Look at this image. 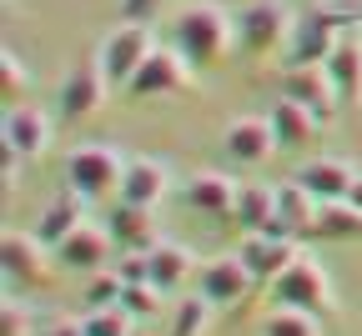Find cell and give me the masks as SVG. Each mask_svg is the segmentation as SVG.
<instances>
[{
    "mask_svg": "<svg viewBox=\"0 0 362 336\" xmlns=\"http://www.w3.org/2000/svg\"><path fill=\"white\" fill-rule=\"evenodd\" d=\"M232 40H237V16H226L221 6H206V0L176 11V20H171V45L192 66H216L232 51Z\"/></svg>",
    "mask_w": 362,
    "mask_h": 336,
    "instance_id": "6da1fadb",
    "label": "cell"
},
{
    "mask_svg": "<svg viewBox=\"0 0 362 336\" xmlns=\"http://www.w3.org/2000/svg\"><path fill=\"white\" fill-rule=\"evenodd\" d=\"M272 301L277 306H302L312 316H337V292H332V276L317 266L312 256H297L277 281H272Z\"/></svg>",
    "mask_w": 362,
    "mask_h": 336,
    "instance_id": "7a4b0ae2",
    "label": "cell"
},
{
    "mask_svg": "<svg viewBox=\"0 0 362 336\" xmlns=\"http://www.w3.org/2000/svg\"><path fill=\"white\" fill-rule=\"evenodd\" d=\"M347 25H352V16L347 11H332V6H312L307 16H297V25H292V66H322L327 56H332V45L347 35Z\"/></svg>",
    "mask_w": 362,
    "mask_h": 336,
    "instance_id": "3957f363",
    "label": "cell"
},
{
    "mask_svg": "<svg viewBox=\"0 0 362 336\" xmlns=\"http://www.w3.org/2000/svg\"><path fill=\"white\" fill-rule=\"evenodd\" d=\"M297 16L282 6V0H252V6L237 11V45L247 56H272L282 40H292Z\"/></svg>",
    "mask_w": 362,
    "mask_h": 336,
    "instance_id": "277c9868",
    "label": "cell"
},
{
    "mask_svg": "<svg viewBox=\"0 0 362 336\" xmlns=\"http://www.w3.org/2000/svg\"><path fill=\"white\" fill-rule=\"evenodd\" d=\"M121 176H126V161L111 151V146H76L66 156V181L76 196L96 201L106 191H121Z\"/></svg>",
    "mask_w": 362,
    "mask_h": 336,
    "instance_id": "5b68a950",
    "label": "cell"
},
{
    "mask_svg": "<svg viewBox=\"0 0 362 336\" xmlns=\"http://www.w3.org/2000/svg\"><path fill=\"white\" fill-rule=\"evenodd\" d=\"M156 51L151 45V30L146 25H136V20H121L111 35H106V45H101V71H106V80L111 85H131V76L141 71V61Z\"/></svg>",
    "mask_w": 362,
    "mask_h": 336,
    "instance_id": "8992f818",
    "label": "cell"
},
{
    "mask_svg": "<svg viewBox=\"0 0 362 336\" xmlns=\"http://www.w3.org/2000/svg\"><path fill=\"white\" fill-rule=\"evenodd\" d=\"M282 95H287V101H297V106H307L322 126L342 111V95H337L327 66H287V76H282Z\"/></svg>",
    "mask_w": 362,
    "mask_h": 336,
    "instance_id": "52a82bcc",
    "label": "cell"
},
{
    "mask_svg": "<svg viewBox=\"0 0 362 336\" xmlns=\"http://www.w3.org/2000/svg\"><path fill=\"white\" fill-rule=\"evenodd\" d=\"M187 56L176 51V45H166V51H151L141 61V71L131 76V101H156V95H176L181 85H187Z\"/></svg>",
    "mask_w": 362,
    "mask_h": 336,
    "instance_id": "ba28073f",
    "label": "cell"
},
{
    "mask_svg": "<svg viewBox=\"0 0 362 336\" xmlns=\"http://www.w3.org/2000/svg\"><path fill=\"white\" fill-rule=\"evenodd\" d=\"M106 71H101V61H81V66H71L66 71V80H61V116L66 121H86V116H96L101 111V101H106Z\"/></svg>",
    "mask_w": 362,
    "mask_h": 336,
    "instance_id": "9c48e42d",
    "label": "cell"
},
{
    "mask_svg": "<svg viewBox=\"0 0 362 336\" xmlns=\"http://www.w3.org/2000/svg\"><path fill=\"white\" fill-rule=\"evenodd\" d=\"M297 256H302V246L287 231H247V241H242V261L257 281H277Z\"/></svg>",
    "mask_w": 362,
    "mask_h": 336,
    "instance_id": "30bf717a",
    "label": "cell"
},
{
    "mask_svg": "<svg viewBox=\"0 0 362 336\" xmlns=\"http://www.w3.org/2000/svg\"><path fill=\"white\" fill-rule=\"evenodd\" d=\"M221 151L226 161H237V166H262L272 151H277V136H272V121L262 116H242L221 131Z\"/></svg>",
    "mask_w": 362,
    "mask_h": 336,
    "instance_id": "8fae6325",
    "label": "cell"
},
{
    "mask_svg": "<svg viewBox=\"0 0 362 336\" xmlns=\"http://www.w3.org/2000/svg\"><path fill=\"white\" fill-rule=\"evenodd\" d=\"M111 231L106 226H96V221H81L66 241L56 246V261L66 266V271H101L106 266V256H111Z\"/></svg>",
    "mask_w": 362,
    "mask_h": 336,
    "instance_id": "7c38bea8",
    "label": "cell"
},
{
    "mask_svg": "<svg viewBox=\"0 0 362 336\" xmlns=\"http://www.w3.org/2000/svg\"><path fill=\"white\" fill-rule=\"evenodd\" d=\"M0 271L16 276V281H40L51 276V266H45V241L35 231H6L0 236Z\"/></svg>",
    "mask_w": 362,
    "mask_h": 336,
    "instance_id": "4fadbf2b",
    "label": "cell"
},
{
    "mask_svg": "<svg viewBox=\"0 0 362 336\" xmlns=\"http://www.w3.org/2000/svg\"><path fill=\"white\" fill-rule=\"evenodd\" d=\"M6 146H11L16 156H25V161L45 156V146H51V116H45L40 106L16 101V106L6 111Z\"/></svg>",
    "mask_w": 362,
    "mask_h": 336,
    "instance_id": "5bb4252c",
    "label": "cell"
},
{
    "mask_svg": "<svg viewBox=\"0 0 362 336\" xmlns=\"http://www.w3.org/2000/svg\"><path fill=\"white\" fill-rule=\"evenodd\" d=\"M252 271H247V261L242 256H216V261H206L202 266V296L211 301V306H237L247 292H252Z\"/></svg>",
    "mask_w": 362,
    "mask_h": 336,
    "instance_id": "9a60e30c",
    "label": "cell"
},
{
    "mask_svg": "<svg viewBox=\"0 0 362 336\" xmlns=\"http://www.w3.org/2000/svg\"><path fill=\"white\" fill-rule=\"evenodd\" d=\"M237 181L226 176V171H197L192 181H187V201L202 211V216H216V221H232V211H237Z\"/></svg>",
    "mask_w": 362,
    "mask_h": 336,
    "instance_id": "2e32d148",
    "label": "cell"
},
{
    "mask_svg": "<svg viewBox=\"0 0 362 336\" xmlns=\"http://www.w3.org/2000/svg\"><path fill=\"white\" fill-rule=\"evenodd\" d=\"M166 191H171V176H166V166H161V161H151V156L126 161V176H121V201H131V206H161Z\"/></svg>",
    "mask_w": 362,
    "mask_h": 336,
    "instance_id": "e0dca14e",
    "label": "cell"
},
{
    "mask_svg": "<svg viewBox=\"0 0 362 336\" xmlns=\"http://www.w3.org/2000/svg\"><path fill=\"white\" fill-rule=\"evenodd\" d=\"M317 211H322V201H317L302 181H287V186H277V226H272V231L312 236L317 231Z\"/></svg>",
    "mask_w": 362,
    "mask_h": 336,
    "instance_id": "ac0fdd59",
    "label": "cell"
},
{
    "mask_svg": "<svg viewBox=\"0 0 362 336\" xmlns=\"http://www.w3.org/2000/svg\"><path fill=\"white\" fill-rule=\"evenodd\" d=\"M292 181H302V186L312 191V196L327 206V201H347V196H352L357 171H352L347 161H332V156H327V161H307V166H302Z\"/></svg>",
    "mask_w": 362,
    "mask_h": 336,
    "instance_id": "d6986e66",
    "label": "cell"
},
{
    "mask_svg": "<svg viewBox=\"0 0 362 336\" xmlns=\"http://www.w3.org/2000/svg\"><path fill=\"white\" fill-rule=\"evenodd\" d=\"M322 66H327L337 95H342V106H362V40L357 35H342Z\"/></svg>",
    "mask_w": 362,
    "mask_h": 336,
    "instance_id": "ffe728a7",
    "label": "cell"
},
{
    "mask_svg": "<svg viewBox=\"0 0 362 336\" xmlns=\"http://www.w3.org/2000/svg\"><path fill=\"white\" fill-rule=\"evenodd\" d=\"M111 241L121 251H151L156 246V221H151V206H131V201H116L111 211Z\"/></svg>",
    "mask_w": 362,
    "mask_h": 336,
    "instance_id": "44dd1931",
    "label": "cell"
},
{
    "mask_svg": "<svg viewBox=\"0 0 362 336\" xmlns=\"http://www.w3.org/2000/svg\"><path fill=\"white\" fill-rule=\"evenodd\" d=\"M272 136H277V151H302L307 140H312V131H317V116L307 111V106H297V101H282L272 106Z\"/></svg>",
    "mask_w": 362,
    "mask_h": 336,
    "instance_id": "7402d4cb",
    "label": "cell"
},
{
    "mask_svg": "<svg viewBox=\"0 0 362 336\" xmlns=\"http://www.w3.org/2000/svg\"><path fill=\"white\" fill-rule=\"evenodd\" d=\"M146 256H151V286H161L166 296L181 292V286L192 281V271H197L192 251H187V246H176V241H156Z\"/></svg>",
    "mask_w": 362,
    "mask_h": 336,
    "instance_id": "603a6c76",
    "label": "cell"
},
{
    "mask_svg": "<svg viewBox=\"0 0 362 336\" xmlns=\"http://www.w3.org/2000/svg\"><path fill=\"white\" fill-rule=\"evenodd\" d=\"M232 221H237L242 231H272V226H277V186H257V181H247V186L237 191V211H232Z\"/></svg>",
    "mask_w": 362,
    "mask_h": 336,
    "instance_id": "cb8c5ba5",
    "label": "cell"
},
{
    "mask_svg": "<svg viewBox=\"0 0 362 336\" xmlns=\"http://www.w3.org/2000/svg\"><path fill=\"white\" fill-rule=\"evenodd\" d=\"M81 201H86V196H76V191H71V196H61V201H51V206L40 211V221H35V236H40L45 246H61L66 236H71V231L86 221Z\"/></svg>",
    "mask_w": 362,
    "mask_h": 336,
    "instance_id": "d4e9b609",
    "label": "cell"
},
{
    "mask_svg": "<svg viewBox=\"0 0 362 336\" xmlns=\"http://www.w3.org/2000/svg\"><path fill=\"white\" fill-rule=\"evenodd\" d=\"M262 336H322V316L302 306H272L262 321Z\"/></svg>",
    "mask_w": 362,
    "mask_h": 336,
    "instance_id": "484cf974",
    "label": "cell"
},
{
    "mask_svg": "<svg viewBox=\"0 0 362 336\" xmlns=\"http://www.w3.org/2000/svg\"><path fill=\"white\" fill-rule=\"evenodd\" d=\"M312 236H332V241H352V236H362V211L352 201H327L322 211H317V231Z\"/></svg>",
    "mask_w": 362,
    "mask_h": 336,
    "instance_id": "4316f807",
    "label": "cell"
},
{
    "mask_svg": "<svg viewBox=\"0 0 362 336\" xmlns=\"http://www.w3.org/2000/svg\"><path fill=\"white\" fill-rule=\"evenodd\" d=\"M131 311L116 301V306H90L86 316H81V326H86V336H131Z\"/></svg>",
    "mask_w": 362,
    "mask_h": 336,
    "instance_id": "83f0119b",
    "label": "cell"
},
{
    "mask_svg": "<svg viewBox=\"0 0 362 336\" xmlns=\"http://www.w3.org/2000/svg\"><path fill=\"white\" fill-rule=\"evenodd\" d=\"M206 321H211V301L197 292V296H187V301H176V311H171V336H202Z\"/></svg>",
    "mask_w": 362,
    "mask_h": 336,
    "instance_id": "f1b7e54d",
    "label": "cell"
},
{
    "mask_svg": "<svg viewBox=\"0 0 362 336\" xmlns=\"http://www.w3.org/2000/svg\"><path fill=\"white\" fill-rule=\"evenodd\" d=\"M161 286H151V281H126L121 286V306L131 311V316H156L161 311Z\"/></svg>",
    "mask_w": 362,
    "mask_h": 336,
    "instance_id": "f546056e",
    "label": "cell"
},
{
    "mask_svg": "<svg viewBox=\"0 0 362 336\" xmlns=\"http://www.w3.org/2000/svg\"><path fill=\"white\" fill-rule=\"evenodd\" d=\"M0 95H6L11 106L25 95V66H21L16 51H0Z\"/></svg>",
    "mask_w": 362,
    "mask_h": 336,
    "instance_id": "4dcf8cb0",
    "label": "cell"
},
{
    "mask_svg": "<svg viewBox=\"0 0 362 336\" xmlns=\"http://www.w3.org/2000/svg\"><path fill=\"white\" fill-rule=\"evenodd\" d=\"M0 336H30V311H25V301H6V306H0Z\"/></svg>",
    "mask_w": 362,
    "mask_h": 336,
    "instance_id": "1f68e13d",
    "label": "cell"
},
{
    "mask_svg": "<svg viewBox=\"0 0 362 336\" xmlns=\"http://www.w3.org/2000/svg\"><path fill=\"white\" fill-rule=\"evenodd\" d=\"M121 286H126V281H121L116 271H111V276H96V281H90V292H86V301H90V306H116V301H121Z\"/></svg>",
    "mask_w": 362,
    "mask_h": 336,
    "instance_id": "d6a6232c",
    "label": "cell"
},
{
    "mask_svg": "<svg viewBox=\"0 0 362 336\" xmlns=\"http://www.w3.org/2000/svg\"><path fill=\"white\" fill-rule=\"evenodd\" d=\"M156 11H161V0H121V20H136V25L156 20Z\"/></svg>",
    "mask_w": 362,
    "mask_h": 336,
    "instance_id": "836d02e7",
    "label": "cell"
},
{
    "mask_svg": "<svg viewBox=\"0 0 362 336\" xmlns=\"http://www.w3.org/2000/svg\"><path fill=\"white\" fill-rule=\"evenodd\" d=\"M40 336H86V326H81V321H71V316H66V321H51V326H45V331H40Z\"/></svg>",
    "mask_w": 362,
    "mask_h": 336,
    "instance_id": "e575fe53",
    "label": "cell"
},
{
    "mask_svg": "<svg viewBox=\"0 0 362 336\" xmlns=\"http://www.w3.org/2000/svg\"><path fill=\"white\" fill-rule=\"evenodd\" d=\"M347 201H352V206L362 211V176H357V186H352V196H347Z\"/></svg>",
    "mask_w": 362,
    "mask_h": 336,
    "instance_id": "d590c367",
    "label": "cell"
}]
</instances>
